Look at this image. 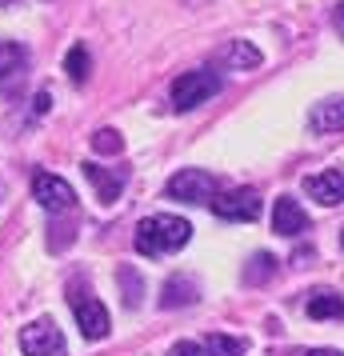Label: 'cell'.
I'll list each match as a JSON object with an SVG mask.
<instances>
[{
    "label": "cell",
    "mask_w": 344,
    "mask_h": 356,
    "mask_svg": "<svg viewBox=\"0 0 344 356\" xmlns=\"http://www.w3.org/2000/svg\"><path fill=\"white\" fill-rule=\"evenodd\" d=\"M188 241H193V225H188L184 216H168V212L145 216V220L136 225V236H132V244H136L140 257H168V252L184 248Z\"/></svg>",
    "instance_id": "obj_1"
},
{
    "label": "cell",
    "mask_w": 344,
    "mask_h": 356,
    "mask_svg": "<svg viewBox=\"0 0 344 356\" xmlns=\"http://www.w3.org/2000/svg\"><path fill=\"white\" fill-rule=\"evenodd\" d=\"M220 92V76L213 68H193V72H181L172 81V108L177 113H193L204 100H213Z\"/></svg>",
    "instance_id": "obj_2"
},
{
    "label": "cell",
    "mask_w": 344,
    "mask_h": 356,
    "mask_svg": "<svg viewBox=\"0 0 344 356\" xmlns=\"http://www.w3.org/2000/svg\"><path fill=\"white\" fill-rule=\"evenodd\" d=\"M68 305H72V316H76V324H81L84 340H104L108 337V328H113L108 308L100 305L92 292H84L81 284H72V289H68Z\"/></svg>",
    "instance_id": "obj_3"
},
{
    "label": "cell",
    "mask_w": 344,
    "mask_h": 356,
    "mask_svg": "<svg viewBox=\"0 0 344 356\" xmlns=\"http://www.w3.org/2000/svg\"><path fill=\"white\" fill-rule=\"evenodd\" d=\"M164 193L181 204H208L216 196V177L204 172V168H181L177 177L164 184Z\"/></svg>",
    "instance_id": "obj_4"
},
{
    "label": "cell",
    "mask_w": 344,
    "mask_h": 356,
    "mask_svg": "<svg viewBox=\"0 0 344 356\" xmlns=\"http://www.w3.org/2000/svg\"><path fill=\"white\" fill-rule=\"evenodd\" d=\"M33 200L44 212H72L76 209L72 184H68L65 177H56V172H36L33 177Z\"/></svg>",
    "instance_id": "obj_5"
},
{
    "label": "cell",
    "mask_w": 344,
    "mask_h": 356,
    "mask_svg": "<svg viewBox=\"0 0 344 356\" xmlns=\"http://www.w3.org/2000/svg\"><path fill=\"white\" fill-rule=\"evenodd\" d=\"M20 353L24 356H60L65 353V337H60V328H56L49 316H40V321L24 324V332H20Z\"/></svg>",
    "instance_id": "obj_6"
},
{
    "label": "cell",
    "mask_w": 344,
    "mask_h": 356,
    "mask_svg": "<svg viewBox=\"0 0 344 356\" xmlns=\"http://www.w3.org/2000/svg\"><path fill=\"white\" fill-rule=\"evenodd\" d=\"M220 220H256L261 216V193L256 188H232L208 200Z\"/></svg>",
    "instance_id": "obj_7"
},
{
    "label": "cell",
    "mask_w": 344,
    "mask_h": 356,
    "mask_svg": "<svg viewBox=\"0 0 344 356\" xmlns=\"http://www.w3.org/2000/svg\"><path fill=\"white\" fill-rule=\"evenodd\" d=\"M84 177L97 188L100 204H116V196L124 193V184H129V172H124V168H104V164H97V161H84Z\"/></svg>",
    "instance_id": "obj_8"
},
{
    "label": "cell",
    "mask_w": 344,
    "mask_h": 356,
    "mask_svg": "<svg viewBox=\"0 0 344 356\" xmlns=\"http://www.w3.org/2000/svg\"><path fill=\"white\" fill-rule=\"evenodd\" d=\"M304 193H309L316 204H325V209H336V204H344V172H341V168L312 172V177H304Z\"/></svg>",
    "instance_id": "obj_9"
},
{
    "label": "cell",
    "mask_w": 344,
    "mask_h": 356,
    "mask_svg": "<svg viewBox=\"0 0 344 356\" xmlns=\"http://www.w3.org/2000/svg\"><path fill=\"white\" fill-rule=\"evenodd\" d=\"M304 228H309V212L300 209L293 196H280L272 204V232L277 236H300Z\"/></svg>",
    "instance_id": "obj_10"
},
{
    "label": "cell",
    "mask_w": 344,
    "mask_h": 356,
    "mask_svg": "<svg viewBox=\"0 0 344 356\" xmlns=\"http://www.w3.org/2000/svg\"><path fill=\"white\" fill-rule=\"evenodd\" d=\"M261 49L256 44H248V40H229L224 49L216 52V65L232 68V72H248V68H261Z\"/></svg>",
    "instance_id": "obj_11"
},
{
    "label": "cell",
    "mask_w": 344,
    "mask_h": 356,
    "mask_svg": "<svg viewBox=\"0 0 344 356\" xmlns=\"http://www.w3.org/2000/svg\"><path fill=\"white\" fill-rule=\"evenodd\" d=\"M197 296H200V289L193 276H168L161 289V308H188V305H197Z\"/></svg>",
    "instance_id": "obj_12"
},
{
    "label": "cell",
    "mask_w": 344,
    "mask_h": 356,
    "mask_svg": "<svg viewBox=\"0 0 344 356\" xmlns=\"http://www.w3.org/2000/svg\"><path fill=\"white\" fill-rule=\"evenodd\" d=\"M28 68V49L17 40H0V88L13 84V76H20Z\"/></svg>",
    "instance_id": "obj_13"
},
{
    "label": "cell",
    "mask_w": 344,
    "mask_h": 356,
    "mask_svg": "<svg viewBox=\"0 0 344 356\" xmlns=\"http://www.w3.org/2000/svg\"><path fill=\"white\" fill-rule=\"evenodd\" d=\"M312 132H341L344 129V97H332V100H320L312 108Z\"/></svg>",
    "instance_id": "obj_14"
},
{
    "label": "cell",
    "mask_w": 344,
    "mask_h": 356,
    "mask_svg": "<svg viewBox=\"0 0 344 356\" xmlns=\"http://www.w3.org/2000/svg\"><path fill=\"white\" fill-rule=\"evenodd\" d=\"M304 312H309L312 321H341L344 316V300L336 296V292H312L309 305H304Z\"/></svg>",
    "instance_id": "obj_15"
},
{
    "label": "cell",
    "mask_w": 344,
    "mask_h": 356,
    "mask_svg": "<svg viewBox=\"0 0 344 356\" xmlns=\"http://www.w3.org/2000/svg\"><path fill=\"white\" fill-rule=\"evenodd\" d=\"M116 284L124 289V305H129V308H140V296H145V280H140V273H136L132 264H120V273H116Z\"/></svg>",
    "instance_id": "obj_16"
},
{
    "label": "cell",
    "mask_w": 344,
    "mask_h": 356,
    "mask_svg": "<svg viewBox=\"0 0 344 356\" xmlns=\"http://www.w3.org/2000/svg\"><path fill=\"white\" fill-rule=\"evenodd\" d=\"M245 348H248V340L224 337V332H213L204 340V356H245Z\"/></svg>",
    "instance_id": "obj_17"
},
{
    "label": "cell",
    "mask_w": 344,
    "mask_h": 356,
    "mask_svg": "<svg viewBox=\"0 0 344 356\" xmlns=\"http://www.w3.org/2000/svg\"><path fill=\"white\" fill-rule=\"evenodd\" d=\"M272 273H277V257L272 252H256V257L248 260L245 280L248 284H264V280H272Z\"/></svg>",
    "instance_id": "obj_18"
},
{
    "label": "cell",
    "mask_w": 344,
    "mask_h": 356,
    "mask_svg": "<svg viewBox=\"0 0 344 356\" xmlns=\"http://www.w3.org/2000/svg\"><path fill=\"white\" fill-rule=\"evenodd\" d=\"M65 72H68V81H72V84H84V81H88V49H84V44H72V49H68Z\"/></svg>",
    "instance_id": "obj_19"
},
{
    "label": "cell",
    "mask_w": 344,
    "mask_h": 356,
    "mask_svg": "<svg viewBox=\"0 0 344 356\" xmlns=\"http://www.w3.org/2000/svg\"><path fill=\"white\" fill-rule=\"evenodd\" d=\"M92 148H97V152H104V156H113V152H120V148H124V140H120V132H116V129H100L97 136H92Z\"/></svg>",
    "instance_id": "obj_20"
},
{
    "label": "cell",
    "mask_w": 344,
    "mask_h": 356,
    "mask_svg": "<svg viewBox=\"0 0 344 356\" xmlns=\"http://www.w3.org/2000/svg\"><path fill=\"white\" fill-rule=\"evenodd\" d=\"M168 356H204V344H197V340H177L168 348Z\"/></svg>",
    "instance_id": "obj_21"
},
{
    "label": "cell",
    "mask_w": 344,
    "mask_h": 356,
    "mask_svg": "<svg viewBox=\"0 0 344 356\" xmlns=\"http://www.w3.org/2000/svg\"><path fill=\"white\" fill-rule=\"evenodd\" d=\"M49 104H52V97H49V92H36V100H33V113H36V116H44V113H49Z\"/></svg>",
    "instance_id": "obj_22"
},
{
    "label": "cell",
    "mask_w": 344,
    "mask_h": 356,
    "mask_svg": "<svg viewBox=\"0 0 344 356\" xmlns=\"http://www.w3.org/2000/svg\"><path fill=\"white\" fill-rule=\"evenodd\" d=\"M332 29H336V33L344 36V0L336 4V8H332Z\"/></svg>",
    "instance_id": "obj_23"
},
{
    "label": "cell",
    "mask_w": 344,
    "mask_h": 356,
    "mask_svg": "<svg viewBox=\"0 0 344 356\" xmlns=\"http://www.w3.org/2000/svg\"><path fill=\"white\" fill-rule=\"evenodd\" d=\"M304 356H341V353H328V348H316V353H304Z\"/></svg>",
    "instance_id": "obj_24"
},
{
    "label": "cell",
    "mask_w": 344,
    "mask_h": 356,
    "mask_svg": "<svg viewBox=\"0 0 344 356\" xmlns=\"http://www.w3.org/2000/svg\"><path fill=\"white\" fill-rule=\"evenodd\" d=\"M8 4H17V0H0V8H8Z\"/></svg>",
    "instance_id": "obj_25"
},
{
    "label": "cell",
    "mask_w": 344,
    "mask_h": 356,
    "mask_svg": "<svg viewBox=\"0 0 344 356\" xmlns=\"http://www.w3.org/2000/svg\"><path fill=\"white\" fill-rule=\"evenodd\" d=\"M341 248H344V228H341Z\"/></svg>",
    "instance_id": "obj_26"
}]
</instances>
